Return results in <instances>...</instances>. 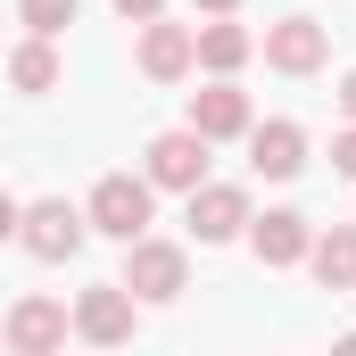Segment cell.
<instances>
[{"label":"cell","mask_w":356,"mask_h":356,"mask_svg":"<svg viewBox=\"0 0 356 356\" xmlns=\"http://www.w3.org/2000/svg\"><path fill=\"white\" fill-rule=\"evenodd\" d=\"M149 207H158V182L149 175H99L83 199L91 232H108V241H141L149 232Z\"/></svg>","instance_id":"6da1fadb"},{"label":"cell","mask_w":356,"mask_h":356,"mask_svg":"<svg viewBox=\"0 0 356 356\" xmlns=\"http://www.w3.org/2000/svg\"><path fill=\"white\" fill-rule=\"evenodd\" d=\"M91 216L83 207H67V199H33L25 216H17V241H25V257H42V266H67L75 249H83Z\"/></svg>","instance_id":"7a4b0ae2"},{"label":"cell","mask_w":356,"mask_h":356,"mask_svg":"<svg viewBox=\"0 0 356 356\" xmlns=\"http://www.w3.org/2000/svg\"><path fill=\"white\" fill-rule=\"evenodd\" d=\"M182 282H191V257H182L175 241H124V290L133 298H149V307H166V298H182Z\"/></svg>","instance_id":"3957f363"},{"label":"cell","mask_w":356,"mask_h":356,"mask_svg":"<svg viewBox=\"0 0 356 356\" xmlns=\"http://www.w3.org/2000/svg\"><path fill=\"white\" fill-rule=\"evenodd\" d=\"M207 149H216L207 133H191V124H175V133H158V141L141 149V158H149L141 175L158 182V191H199V182H207Z\"/></svg>","instance_id":"277c9868"},{"label":"cell","mask_w":356,"mask_h":356,"mask_svg":"<svg viewBox=\"0 0 356 356\" xmlns=\"http://www.w3.org/2000/svg\"><path fill=\"white\" fill-rule=\"evenodd\" d=\"M75 340H91V348H124L133 340V290L124 282H91L75 298Z\"/></svg>","instance_id":"5b68a950"},{"label":"cell","mask_w":356,"mask_h":356,"mask_svg":"<svg viewBox=\"0 0 356 356\" xmlns=\"http://www.w3.org/2000/svg\"><path fill=\"white\" fill-rule=\"evenodd\" d=\"M67 332H75V315L58 307V298H17L8 307V323H0V340L17 356H50V348H67Z\"/></svg>","instance_id":"8992f818"},{"label":"cell","mask_w":356,"mask_h":356,"mask_svg":"<svg viewBox=\"0 0 356 356\" xmlns=\"http://www.w3.org/2000/svg\"><path fill=\"white\" fill-rule=\"evenodd\" d=\"M182 199H191V232H199L207 249L249 232V191H241V182H199V191H182Z\"/></svg>","instance_id":"52a82bcc"},{"label":"cell","mask_w":356,"mask_h":356,"mask_svg":"<svg viewBox=\"0 0 356 356\" xmlns=\"http://www.w3.org/2000/svg\"><path fill=\"white\" fill-rule=\"evenodd\" d=\"M332 58V33L315 25V17H282V25H266V67L273 75H315Z\"/></svg>","instance_id":"ba28073f"},{"label":"cell","mask_w":356,"mask_h":356,"mask_svg":"<svg viewBox=\"0 0 356 356\" xmlns=\"http://www.w3.org/2000/svg\"><path fill=\"white\" fill-rule=\"evenodd\" d=\"M307 241H315V224H307L298 207L249 216V249H257V266H307Z\"/></svg>","instance_id":"9c48e42d"},{"label":"cell","mask_w":356,"mask_h":356,"mask_svg":"<svg viewBox=\"0 0 356 356\" xmlns=\"http://www.w3.org/2000/svg\"><path fill=\"white\" fill-rule=\"evenodd\" d=\"M257 116H249V91L232 83V75H216L207 91H191V133H207V141H232V133H249Z\"/></svg>","instance_id":"30bf717a"},{"label":"cell","mask_w":356,"mask_h":356,"mask_svg":"<svg viewBox=\"0 0 356 356\" xmlns=\"http://www.w3.org/2000/svg\"><path fill=\"white\" fill-rule=\"evenodd\" d=\"M191 67H199V50H191V25L149 17V25H141V75H149V83H182Z\"/></svg>","instance_id":"8fae6325"},{"label":"cell","mask_w":356,"mask_h":356,"mask_svg":"<svg viewBox=\"0 0 356 356\" xmlns=\"http://www.w3.org/2000/svg\"><path fill=\"white\" fill-rule=\"evenodd\" d=\"M249 166L266 182H290L298 166H307V133L290 124V116H273V124H249Z\"/></svg>","instance_id":"7c38bea8"},{"label":"cell","mask_w":356,"mask_h":356,"mask_svg":"<svg viewBox=\"0 0 356 356\" xmlns=\"http://www.w3.org/2000/svg\"><path fill=\"white\" fill-rule=\"evenodd\" d=\"M191 50H199V67H207V75H241V67H249V50H257V33H249V25H232V17H207V25H191Z\"/></svg>","instance_id":"4fadbf2b"},{"label":"cell","mask_w":356,"mask_h":356,"mask_svg":"<svg viewBox=\"0 0 356 356\" xmlns=\"http://www.w3.org/2000/svg\"><path fill=\"white\" fill-rule=\"evenodd\" d=\"M307 266L323 290H356V224H332V232H315L307 241Z\"/></svg>","instance_id":"5bb4252c"},{"label":"cell","mask_w":356,"mask_h":356,"mask_svg":"<svg viewBox=\"0 0 356 356\" xmlns=\"http://www.w3.org/2000/svg\"><path fill=\"white\" fill-rule=\"evenodd\" d=\"M8 83L17 91H58V50H50V33H33V42L8 58Z\"/></svg>","instance_id":"9a60e30c"},{"label":"cell","mask_w":356,"mask_h":356,"mask_svg":"<svg viewBox=\"0 0 356 356\" xmlns=\"http://www.w3.org/2000/svg\"><path fill=\"white\" fill-rule=\"evenodd\" d=\"M75 8H83V0H17V17H25L33 33H67V25H75Z\"/></svg>","instance_id":"2e32d148"},{"label":"cell","mask_w":356,"mask_h":356,"mask_svg":"<svg viewBox=\"0 0 356 356\" xmlns=\"http://www.w3.org/2000/svg\"><path fill=\"white\" fill-rule=\"evenodd\" d=\"M108 8H116L124 25H149V17H166V0H108Z\"/></svg>","instance_id":"e0dca14e"},{"label":"cell","mask_w":356,"mask_h":356,"mask_svg":"<svg viewBox=\"0 0 356 356\" xmlns=\"http://www.w3.org/2000/svg\"><path fill=\"white\" fill-rule=\"evenodd\" d=\"M332 175H348V182H356V124L340 133V141H332Z\"/></svg>","instance_id":"ac0fdd59"},{"label":"cell","mask_w":356,"mask_h":356,"mask_svg":"<svg viewBox=\"0 0 356 356\" xmlns=\"http://www.w3.org/2000/svg\"><path fill=\"white\" fill-rule=\"evenodd\" d=\"M17 216H25V207H17V199L0 191V241H17Z\"/></svg>","instance_id":"d6986e66"},{"label":"cell","mask_w":356,"mask_h":356,"mask_svg":"<svg viewBox=\"0 0 356 356\" xmlns=\"http://www.w3.org/2000/svg\"><path fill=\"white\" fill-rule=\"evenodd\" d=\"M340 108H348V124H356V67L340 75Z\"/></svg>","instance_id":"ffe728a7"},{"label":"cell","mask_w":356,"mask_h":356,"mask_svg":"<svg viewBox=\"0 0 356 356\" xmlns=\"http://www.w3.org/2000/svg\"><path fill=\"white\" fill-rule=\"evenodd\" d=\"M191 8H199V17H232L241 0H191Z\"/></svg>","instance_id":"44dd1931"}]
</instances>
